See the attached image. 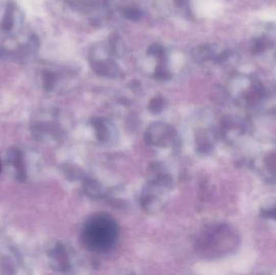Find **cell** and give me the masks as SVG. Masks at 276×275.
<instances>
[{"mask_svg": "<svg viewBox=\"0 0 276 275\" xmlns=\"http://www.w3.org/2000/svg\"><path fill=\"white\" fill-rule=\"evenodd\" d=\"M80 236L83 244L92 252L108 253L117 244L120 228L112 215L97 212L86 221Z\"/></svg>", "mask_w": 276, "mask_h": 275, "instance_id": "6da1fadb", "label": "cell"}, {"mask_svg": "<svg viewBox=\"0 0 276 275\" xmlns=\"http://www.w3.org/2000/svg\"><path fill=\"white\" fill-rule=\"evenodd\" d=\"M238 235L228 225H213L199 234L195 250L204 258H216L226 255L237 248Z\"/></svg>", "mask_w": 276, "mask_h": 275, "instance_id": "7a4b0ae2", "label": "cell"}, {"mask_svg": "<svg viewBox=\"0 0 276 275\" xmlns=\"http://www.w3.org/2000/svg\"><path fill=\"white\" fill-rule=\"evenodd\" d=\"M145 140L151 146L169 147L175 142V130L165 123H154L147 128Z\"/></svg>", "mask_w": 276, "mask_h": 275, "instance_id": "3957f363", "label": "cell"}, {"mask_svg": "<svg viewBox=\"0 0 276 275\" xmlns=\"http://www.w3.org/2000/svg\"><path fill=\"white\" fill-rule=\"evenodd\" d=\"M8 167L13 172L15 178L19 182H26L27 179V170L23 152L17 147L10 149L7 156Z\"/></svg>", "mask_w": 276, "mask_h": 275, "instance_id": "277c9868", "label": "cell"}, {"mask_svg": "<svg viewBox=\"0 0 276 275\" xmlns=\"http://www.w3.org/2000/svg\"><path fill=\"white\" fill-rule=\"evenodd\" d=\"M48 262L53 269L58 272H66L70 269V261L63 244H57L48 252Z\"/></svg>", "mask_w": 276, "mask_h": 275, "instance_id": "5b68a950", "label": "cell"}, {"mask_svg": "<svg viewBox=\"0 0 276 275\" xmlns=\"http://www.w3.org/2000/svg\"><path fill=\"white\" fill-rule=\"evenodd\" d=\"M91 66L95 74L101 77L114 78L120 74V68L118 65L114 61L109 59H92Z\"/></svg>", "mask_w": 276, "mask_h": 275, "instance_id": "8992f818", "label": "cell"}, {"mask_svg": "<svg viewBox=\"0 0 276 275\" xmlns=\"http://www.w3.org/2000/svg\"><path fill=\"white\" fill-rule=\"evenodd\" d=\"M91 123L98 142L108 143L112 138V125L106 119L101 117L93 119Z\"/></svg>", "mask_w": 276, "mask_h": 275, "instance_id": "52a82bcc", "label": "cell"}, {"mask_svg": "<svg viewBox=\"0 0 276 275\" xmlns=\"http://www.w3.org/2000/svg\"><path fill=\"white\" fill-rule=\"evenodd\" d=\"M191 56L192 60L196 63H203L213 59V51L209 45H198L191 49Z\"/></svg>", "mask_w": 276, "mask_h": 275, "instance_id": "ba28073f", "label": "cell"}, {"mask_svg": "<svg viewBox=\"0 0 276 275\" xmlns=\"http://www.w3.org/2000/svg\"><path fill=\"white\" fill-rule=\"evenodd\" d=\"M263 169L266 173L264 176L269 178L270 182H276V150L265 157Z\"/></svg>", "mask_w": 276, "mask_h": 275, "instance_id": "9c48e42d", "label": "cell"}, {"mask_svg": "<svg viewBox=\"0 0 276 275\" xmlns=\"http://www.w3.org/2000/svg\"><path fill=\"white\" fill-rule=\"evenodd\" d=\"M109 45H110L111 51L115 56L122 57L126 52V46L122 40L120 35L117 33H112L109 39Z\"/></svg>", "mask_w": 276, "mask_h": 275, "instance_id": "30bf717a", "label": "cell"}, {"mask_svg": "<svg viewBox=\"0 0 276 275\" xmlns=\"http://www.w3.org/2000/svg\"><path fill=\"white\" fill-rule=\"evenodd\" d=\"M120 13L123 17L131 21H137L141 20L143 16L142 11L137 7L132 6V5L123 7L120 9Z\"/></svg>", "mask_w": 276, "mask_h": 275, "instance_id": "8fae6325", "label": "cell"}, {"mask_svg": "<svg viewBox=\"0 0 276 275\" xmlns=\"http://www.w3.org/2000/svg\"><path fill=\"white\" fill-rule=\"evenodd\" d=\"M14 4L12 2H8L7 4L6 10L4 13V19L2 22V29L5 31L12 30L14 25Z\"/></svg>", "mask_w": 276, "mask_h": 275, "instance_id": "7c38bea8", "label": "cell"}, {"mask_svg": "<svg viewBox=\"0 0 276 275\" xmlns=\"http://www.w3.org/2000/svg\"><path fill=\"white\" fill-rule=\"evenodd\" d=\"M85 191L87 194L92 198L102 197L104 194L102 186L98 184V182L94 180H87L84 183Z\"/></svg>", "mask_w": 276, "mask_h": 275, "instance_id": "4fadbf2b", "label": "cell"}, {"mask_svg": "<svg viewBox=\"0 0 276 275\" xmlns=\"http://www.w3.org/2000/svg\"><path fill=\"white\" fill-rule=\"evenodd\" d=\"M147 53L154 56L158 59V62H166V53L164 49L159 44H153L147 49Z\"/></svg>", "mask_w": 276, "mask_h": 275, "instance_id": "5bb4252c", "label": "cell"}, {"mask_svg": "<svg viewBox=\"0 0 276 275\" xmlns=\"http://www.w3.org/2000/svg\"><path fill=\"white\" fill-rule=\"evenodd\" d=\"M154 78L159 81H166L170 78V74L166 69V62L165 63H159L157 65Z\"/></svg>", "mask_w": 276, "mask_h": 275, "instance_id": "9a60e30c", "label": "cell"}, {"mask_svg": "<svg viewBox=\"0 0 276 275\" xmlns=\"http://www.w3.org/2000/svg\"><path fill=\"white\" fill-rule=\"evenodd\" d=\"M165 106V100L161 96L153 98L149 103V110L154 114H159L163 110Z\"/></svg>", "mask_w": 276, "mask_h": 275, "instance_id": "2e32d148", "label": "cell"}, {"mask_svg": "<svg viewBox=\"0 0 276 275\" xmlns=\"http://www.w3.org/2000/svg\"><path fill=\"white\" fill-rule=\"evenodd\" d=\"M56 84V75L51 71H45L43 73V84L46 91L54 90Z\"/></svg>", "mask_w": 276, "mask_h": 275, "instance_id": "e0dca14e", "label": "cell"}, {"mask_svg": "<svg viewBox=\"0 0 276 275\" xmlns=\"http://www.w3.org/2000/svg\"><path fill=\"white\" fill-rule=\"evenodd\" d=\"M213 96L216 100L221 102V101L226 99L227 94H226V91L224 88H220V87H216L213 91Z\"/></svg>", "mask_w": 276, "mask_h": 275, "instance_id": "ac0fdd59", "label": "cell"}, {"mask_svg": "<svg viewBox=\"0 0 276 275\" xmlns=\"http://www.w3.org/2000/svg\"><path fill=\"white\" fill-rule=\"evenodd\" d=\"M175 6L179 8H184L187 6L189 0H173Z\"/></svg>", "mask_w": 276, "mask_h": 275, "instance_id": "d6986e66", "label": "cell"}, {"mask_svg": "<svg viewBox=\"0 0 276 275\" xmlns=\"http://www.w3.org/2000/svg\"><path fill=\"white\" fill-rule=\"evenodd\" d=\"M2 52H3L2 48L0 47V56H1V54H2Z\"/></svg>", "mask_w": 276, "mask_h": 275, "instance_id": "ffe728a7", "label": "cell"}, {"mask_svg": "<svg viewBox=\"0 0 276 275\" xmlns=\"http://www.w3.org/2000/svg\"><path fill=\"white\" fill-rule=\"evenodd\" d=\"M0 171H1V162H0Z\"/></svg>", "mask_w": 276, "mask_h": 275, "instance_id": "44dd1931", "label": "cell"}]
</instances>
